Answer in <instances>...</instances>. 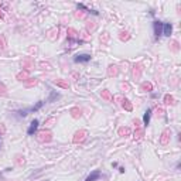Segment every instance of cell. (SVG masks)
<instances>
[{
  "instance_id": "cell-4",
  "label": "cell",
  "mask_w": 181,
  "mask_h": 181,
  "mask_svg": "<svg viewBox=\"0 0 181 181\" xmlns=\"http://www.w3.org/2000/svg\"><path fill=\"white\" fill-rule=\"evenodd\" d=\"M38 125H40V120L38 119H34V120L30 123V126H28V129H27V135L28 136H33L36 132H37L38 129Z\"/></svg>"
},
{
  "instance_id": "cell-7",
  "label": "cell",
  "mask_w": 181,
  "mask_h": 181,
  "mask_svg": "<svg viewBox=\"0 0 181 181\" xmlns=\"http://www.w3.org/2000/svg\"><path fill=\"white\" fill-rule=\"evenodd\" d=\"M150 117H151V109H147V111L144 112V115H143V123H144V126H147L150 123Z\"/></svg>"
},
{
  "instance_id": "cell-3",
  "label": "cell",
  "mask_w": 181,
  "mask_h": 181,
  "mask_svg": "<svg viewBox=\"0 0 181 181\" xmlns=\"http://www.w3.org/2000/svg\"><path fill=\"white\" fill-rule=\"evenodd\" d=\"M153 28H154V36H156V40H157L160 36H163V21H160V20L153 21Z\"/></svg>"
},
{
  "instance_id": "cell-5",
  "label": "cell",
  "mask_w": 181,
  "mask_h": 181,
  "mask_svg": "<svg viewBox=\"0 0 181 181\" xmlns=\"http://www.w3.org/2000/svg\"><path fill=\"white\" fill-rule=\"evenodd\" d=\"M101 177H102V173L99 171V170H93V171L86 177V180L85 181H98Z\"/></svg>"
},
{
  "instance_id": "cell-6",
  "label": "cell",
  "mask_w": 181,
  "mask_h": 181,
  "mask_svg": "<svg viewBox=\"0 0 181 181\" xmlns=\"http://www.w3.org/2000/svg\"><path fill=\"white\" fill-rule=\"evenodd\" d=\"M173 33V24L171 23H163V36L170 37Z\"/></svg>"
},
{
  "instance_id": "cell-2",
  "label": "cell",
  "mask_w": 181,
  "mask_h": 181,
  "mask_svg": "<svg viewBox=\"0 0 181 181\" xmlns=\"http://www.w3.org/2000/svg\"><path fill=\"white\" fill-rule=\"evenodd\" d=\"M91 60H92L91 54H78L74 57V62H76V64H85V62H89Z\"/></svg>"
},
{
  "instance_id": "cell-9",
  "label": "cell",
  "mask_w": 181,
  "mask_h": 181,
  "mask_svg": "<svg viewBox=\"0 0 181 181\" xmlns=\"http://www.w3.org/2000/svg\"><path fill=\"white\" fill-rule=\"evenodd\" d=\"M119 173H122V174H123V173H125V167H119Z\"/></svg>"
},
{
  "instance_id": "cell-1",
  "label": "cell",
  "mask_w": 181,
  "mask_h": 181,
  "mask_svg": "<svg viewBox=\"0 0 181 181\" xmlns=\"http://www.w3.org/2000/svg\"><path fill=\"white\" fill-rule=\"evenodd\" d=\"M42 106H44V101H38L37 105H34V106H31V108H27V109H21V111H17V113H19V116L26 117V116L28 115V113L37 112L38 109H41Z\"/></svg>"
},
{
  "instance_id": "cell-8",
  "label": "cell",
  "mask_w": 181,
  "mask_h": 181,
  "mask_svg": "<svg viewBox=\"0 0 181 181\" xmlns=\"http://www.w3.org/2000/svg\"><path fill=\"white\" fill-rule=\"evenodd\" d=\"M60 96V93H55V92H51V96H50V99L47 101V102H52V99H55V98Z\"/></svg>"
}]
</instances>
